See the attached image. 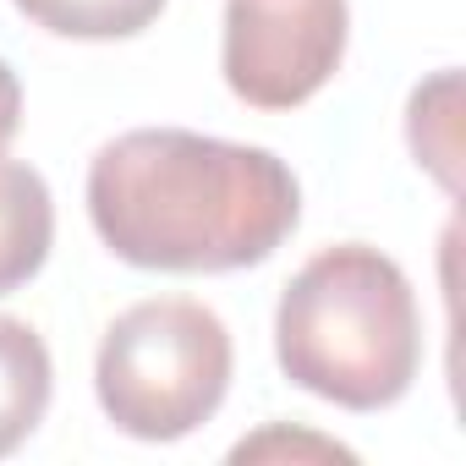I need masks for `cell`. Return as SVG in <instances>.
I'll list each match as a JSON object with an SVG mask.
<instances>
[{
  "label": "cell",
  "instance_id": "cell-8",
  "mask_svg": "<svg viewBox=\"0 0 466 466\" xmlns=\"http://www.w3.org/2000/svg\"><path fill=\"white\" fill-rule=\"evenodd\" d=\"M275 455H313V461H351L346 444L319 439V433H286V428H264L258 439H242L230 450V461H275Z\"/></svg>",
  "mask_w": 466,
  "mask_h": 466
},
{
  "label": "cell",
  "instance_id": "cell-5",
  "mask_svg": "<svg viewBox=\"0 0 466 466\" xmlns=\"http://www.w3.org/2000/svg\"><path fill=\"white\" fill-rule=\"evenodd\" d=\"M56 242V198L23 159H0V297L23 291Z\"/></svg>",
  "mask_w": 466,
  "mask_h": 466
},
{
  "label": "cell",
  "instance_id": "cell-1",
  "mask_svg": "<svg viewBox=\"0 0 466 466\" xmlns=\"http://www.w3.org/2000/svg\"><path fill=\"white\" fill-rule=\"evenodd\" d=\"M88 219L132 269L230 275L286 248L302 219V187L269 148L137 127L94 154Z\"/></svg>",
  "mask_w": 466,
  "mask_h": 466
},
{
  "label": "cell",
  "instance_id": "cell-9",
  "mask_svg": "<svg viewBox=\"0 0 466 466\" xmlns=\"http://www.w3.org/2000/svg\"><path fill=\"white\" fill-rule=\"evenodd\" d=\"M17 127H23V88H17V72L0 61V154L17 137Z\"/></svg>",
  "mask_w": 466,
  "mask_h": 466
},
{
  "label": "cell",
  "instance_id": "cell-4",
  "mask_svg": "<svg viewBox=\"0 0 466 466\" xmlns=\"http://www.w3.org/2000/svg\"><path fill=\"white\" fill-rule=\"evenodd\" d=\"M346 39V0H225V88L248 110H297L340 72Z\"/></svg>",
  "mask_w": 466,
  "mask_h": 466
},
{
  "label": "cell",
  "instance_id": "cell-7",
  "mask_svg": "<svg viewBox=\"0 0 466 466\" xmlns=\"http://www.w3.org/2000/svg\"><path fill=\"white\" fill-rule=\"evenodd\" d=\"M12 6L56 39L110 45V39H137L143 28H154L165 0H12Z\"/></svg>",
  "mask_w": 466,
  "mask_h": 466
},
{
  "label": "cell",
  "instance_id": "cell-2",
  "mask_svg": "<svg viewBox=\"0 0 466 466\" xmlns=\"http://www.w3.org/2000/svg\"><path fill=\"white\" fill-rule=\"evenodd\" d=\"M275 357L297 390L340 411L395 406L422 368L411 280L368 242L313 253L280 291Z\"/></svg>",
  "mask_w": 466,
  "mask_h": 466
},
{
  "label": "cell",
  "instance_id": "cell-6",
  "mask_svg": "<svg viewBox=\"0 0 466 466\" xmlns=\"http://www.w3.org/2000/svg\"><path fill=\"white\" fill-rule=\"evenodd\" d=\"M56 390L50 346L34 324L0 313V461L28 444V433L45 422Z\"/></svg>",
  "mask_w": 466,
  "mask_h": 466
},
{
  "label": "cell",
  "instance_id": "cell-3",
  "mask_svg": "<svg viewBox=\"0 0 466 466\" xmlns=\"http://www.w3.org/2000/svg\"><path fill=\"white\" fill-rule=\"evenodd\" d=\"M230 329L192 297H154L127 308L94 357L99 411L143 444L198 433L230 390Z\"/></svg>",
  "mask_w": 466,
  "mask_h": 466
}]
</instances>
